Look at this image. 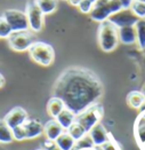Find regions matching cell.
<instances>
[{
    "instance_id": "6",
    "label": "cell",
    "mask_w": 145,
    "mask_h": 150,
    "mask_svg": "<svg viewBox=\"0 0 145 150\" xmlns=\"http://www.w3.org/2000/svg\"><path fill=\"white\" fill-rule=\"evenodd\" d=\"M7 41H8L9 48L14 52H26L34 42L33 35L30 30L13 32L7 39Z\"/></svg>"
},
{
    "instance_id": "33",
    "label": "cell",
    "mask_w": 145,
    "mask_h": 150,
    "mask_svg": "<svg viewBox=\"0 0 145 150\" xmlns=\"http://www.w3.org/2000/svg\"><path fill=\"white\" fill-rule=\"evenodd\" d=\"M47 150H61V149L57 147V146H56V144H54L51 148H49V149H47Z\"/></svg>"
},
{
    "instance_id": "31",
    "label": "cell",
    "mask_w": 145,
    "mask_h": 150,
    "mask_svg": "<svg viewBox=\"0 0 145 150\" xmlns=\"http://www.w3.org/2000/svg\"><path fill=\"white\" fill-rule=\"evenodd\" d=\"M5 84H6V79H5V77L0 74V88H2L5 86Z\"/></svg>"
},
{
    "instance_id": "28",
    "label": "cell",
    "mask_w": 145,
    "mask_h": 150,
    "mask_svg": "<svg viewBox=\"0 0 145 150\" xmlns=\"http://www.w3.org/2000/svg\"><path fill=\"white\" fill-rule=\"evenodd\" d=\"M101 148H102V150H118L117 147H115V144H114L113 142H111L110 140L108 142H105Z\"/></svg>"
},
{
    "instance_id": "2",
    "label": "cell",
    "mask_w": 145,
    "mask_h": 150,
    "mask_svg": "<svg viewBox=\"0 0 145 150\" xmlns=\"http://www.w3.org/2000/svg\"><path fill=\"white\" fill-rule=\"evenodd\" d=\"M98 45H99V48L105 53L113 52L119 45L118 28H115L110 21H104L99 24Z\"/></svg>"
},
{
    "instance_id": "1",
    "label": "cell",
    "mask_w": 145,
    "mask_h": 150,
    "mask_svg": "<svg viewBox=\"0 0 145 150\" xmlns=\"http://www.w3.org/2000/svg\"><path fill=\"white\" fill-rule=\"evenodd\" d=\"M103 93V84L96 74L79 67L64 70L53 87V96L61 99L75 116L98 102Z\"/></svg>"
},
{
    "instance_id": "29",
    "label": "cell",
    "mask_w": 145,
    "mask_h": 150,
    "mask_svg": "<svg viewBox=\"0 0 145 150\" xmlns=\"http://www.w3.org/2000/svg\"><path fill=\"white\" fill-rule=\"evenodd\" d=\"M133 1L134 0H120L121 5H122V8L123 9H129V7H130V5H132Z\"/></svg>"
},
{
    "instance_id": "11",
    "label": "cell",
    "mask_w": 145,
    "mask_h": 150,
    "mask_svg": "<svg viewBox=\"0 0 145 150\" xmlns=\"http://www.w3.org/2000/svg\"><path fill=\"white\" fill-rule=\"evenodd\" d=\"M22 126H23L25 134H26V140L36 139L44 133V124L37 119L29 118Z\"/></svg>"
},
{
    "instance_id": "24",
    "label": "cell",
    "mask_w": 145,
    "mask_h": 150,
    "mask_svg": "<svg viewBox=\"0 0 145 150\" xmlns=\"http://www.w3.org/2000/svg\"><path fill=\"white\" fill-rule=\"evenodd\" d=\"M129 9L133 12V14L139 20L145 18V4L139 0H134L129 7Z\"/></svg>"
},
{
    "instance_id": "12",
    "label": "cell",
    "mask_w": 145,
    "mask_h": 150,
    "mask_svg": "<svg viewBox=\"0 0 145 150\" xmlns=\"http://www.w3.org/2000/svg\"><path fill=\"white\" fill-rule=\"evenodd\" d=\"M89 138L92 139L93 141V144L97 146V147H102L105 142H108L110 140L109 133L106 132L105 127L102 125V124H98L96 125L89 133H88Z\"/></svg>"
},
{
    "instance_id": "36",
    "label": "cell",
    "mask_w": 145,
    "mask_h": 150,
    "mask_svg": "<svg viewBox=\"0 0 145 150\" xmlns=\"http://www.w3.org/2000/svg\"><path fill=\"white\" fill-rule=\"evenodd\" d=\"M139 1H142V2H144L145 4V0H139Z\"/></svg>"
},
{
    "instance_id": "7",
    "label": "cell",
    "mask_w": 145,
    "mask_h": 150,
    "mask_svg": "<svg viewBox=\"0 0 145 150\" xmlns=\"http://www.w3.org/2000/svg\"><path fill=\"white\" fill-rule=\"evenodd\" d=\"M26 17H27V22H29V30L31 32L38 33L42 30L44 28V14L40 11V8L38 7L34 0H30L26 5Z\"/></svg>"
},
{
    "instance_id": "25",
    "label": "cell",
    "mask_w": 145,
    "mask_h": 150,
    "mask_svg": "<svg viewBox=\"0 0 145 150\" xmlns=\"http://www.w3.org/2000/svg\"><path fill=\"white\" fill-rule=\"evenodd\" d=\"M12 33L13 31L9 24L7 23V21L2 16H0V38L1 39H8Z\"/></svg>"
},
{
    "instance_id": "19",
    "label": "cell",
    "mask_w": 145,
    "mask_h": 150,
    "mask_svg": "<svg viewBox=\"0 0 145 150\" xmlns=\"http://www.w3.org/2000/svg\"><path fill=\"white\" fill-rule=\"evenodd\" d=\"M135 138L141 147L145 144V118L141 115L135 123Z\"/></svg>"
},
{
    "instance_id": "4",
    "label": "cell",
    "mask_w": 145,
    "mask_h": 150,
    "mask_svg": "<svg viewBox=\"0 0 145 150\" xmlns=\"http://www.w3.org/2000/svg\"><path fill=\"white\" fill-rule=\"evenodd\" d=\"M122 8L120 0H97L94 4V7L89 16L95 22H104L108 21L112 14L120 12Z\"/></svg>"
},
{
    "instance_id": "34",
    "label": "cell",
    "mask_w": 145,
    "mask_h": 150,
    "mask_svg": "<svg viewBox=\"0 0 145 150\" xmlns=\"http://www.w3.org/2000/svg\"><path fill=\"white\" fill-rule=\"evenodd\" d=\"M141 92L143 93V95H144V98H145V83L143 84V86H142V89H141Z\"/></svg>"
},
{
    "instance_id": "32",
    "label": "cell",
    "mask_w": 145,
    "mask_h": 150,
    "mask_svg": "<svg viewBox=\"0 0 145 150\" xmlns=\"http://www.w3.org/2000/svg\"><path fill=\"white\" fill-rule=\"evenodd\" d=\"M87 150H102L101 147H97V146H94V147H92V148H89V149Z\"/></svg>"
},
{
    "instance_id": "9",
    "label": "cell",
    "mask_w": 145,
    "mask_h": 150,
    "mask_svg": "<svg viewBox=\"0 0 145 150\" xmlns=\"http://www.w3.org/2000/svg\"><path fill=\"white\" fill-rule=\"evenodd\" d=\"M139 18H137L130 9H121L120 12L112 14L109 17V20L115 28H127V26H135Z\"/></svg>"
},
{
    "instance_id": "30",
    "label": "cell",
    "mask_w": 145,
    "mask_h": 150,
    "mask_svg": "<svg viewBox=\"0 0 145 150\" xmlns=\"http://www.w3.org/2000/svg\"><path fill=\"white\" fill-rule=\"evenodd\" d=\"M71 6H75V7H78L79 6V4L81 2V0H66Z\"/></svg>"
},
{
    "instance_id": "5",
    "label": "cell",
    "mask_w": 145,
    "mask_h": 150,
    "mask_svg": "<svg viewBox=\"0 0 145 150\" xmlns=\"http://www.w3.org/2000/svg\"><path fill=\"white\" fill-rule=\"evenodd\" d=\"M30 57L42 67H49L55 60V52L51 45L44 41H34L27 50Z\"/></svg>"
},
{
    "instance_id": "35",
    "label": "cell",
    "mask_w": 145,
    "mask_h": 150,
    "mask_svg": "<svg viewBox=\"0 0 145 150\" xmlns=\"http://www.w3.org/2000/svg\"><path fill=\"white\" fill-rule=\"evenodd\" d=\"M89 1H92V2H93V4H95V2H96L97 0H89Z\"/></svg>"
},
{
    "instance_id": "10",
    "label": "cell",
    "mask_w": 145,
    "mask_h": 150,
    "mask_svg": "<svg viewBox=\"0 0 145 150\" xmlns=\"http://www.w3.org/2000/svg\"><path fill=\"white\" fill-rule=\"evenodd\" d=\"M27 119H29V115L21 107L13 108L12 110H9V112L6 113V116L4 118L5 123L8 125L9 128H12V129L15 128V127L22 126Z\"/></svg>"
},
{
    "instance_id": "16",
    "label": "cell",
    "mask_w": 145,
    "mask_h": 150,
    "mask_svg": "<svg viewBox=\"0 0 145 150\" xmlns=\"http://www.w3.org/2000/svg\"><path fill=\"white\" fill-rule=\"evenodd\" d=\"M64 109H65V105L61 99L54 98V96L49 99L48 103H47V113L53 119H55Z\"/></svg>"
},
{
    "instance_id": "21",
    "label": "cell",
    "mask_w": 145,
    "mask_h": 150,
    "mask_svg": "<svg viewBox=\"0 0 145 150\" xmlns=\"http://www.w3.org/2000/svg\"><path fill=\"white\" fill-rule=\"evenodd\" d=\"M14 141L13 138V131L8 125L5 123L4 119H0V143L8 144Z\"/></svg>"
},
{
    "instance_id": "26",
    "label": "cell",
    "mask_w": 145,
    "mask_h": 150,
    "mask_svg": "<svg viewBox=\"0 0 145 150\" xmlns=\"http://www.w3.org/2000/svg\"><path fill=\"white\" fill-rule=\"evenodd\" d=\"M13 138L16 141H24L26 140V134H25V131L23 128V126H18V127H15L13 128Z\"/></svg>"
},
{
    "instance_id": "15",
    "label": "cell",
    "mask_w": 145,
    "mask_h": 150,
    "mask_svg": "<svg viewBox=\"0 0 145 150\" xmlns=\"http://www.w3.org/2000/svg\"><path fill=\"white\" fill-rule=\"evenodd\" d=\"M127 104L136 110L142 109L145 105V98L141 91H132L127 95Z\"/></svg>"
},
{
    "instance_id": "18",
    "label": "cell",
    "mask_w": 145,
    "mask_h": 150,
    "mask_svg": "<svg viewBox=\"0 0 145 150\" xmlns=\"http://www.w3.org/2000/svg\"><path fill=\"white\" fill-rule=\"evenodd\" d=\"M136 31V45L139 50H145V18L138 20L135 24Z\"/></svg>"
},
{
    "instance_id": "8",
    "label": "cell",
    "mask_w": 145,
    "mask_h": 150,
    "mask_svg": "<svg viewBox=\"0 0 145 150\" xmlns=\"http://www.w3.org/2000/svg\"><path fill=\"white\" fill-rule=\"evenodd\" d=\"M2 17L7 21L13 32L29 30V22L24 12H21L18 9H7L4 12Z\"/></svg>"
},
{
    "instance_id": "22",
    "label": "cell",
    "mask_w": 145,
    "mask_h": 150,
    "mask_svg": "<svg viewBox=\"0 0 145 150\" xmlns=\"http://www.w3.org/2000/svg\"><path fill=\"white\" fill-rule=\"evenodd\" d=\"M44 15H49L57 8V0H34Z\"/></svg>"
},
{
    "instance_id": "20",
    "label": "cell",
    "mask_w": 145,
    "mask_h": 150,
    "mask_svg": "<svg viewBox=\"0 0 145 150\" xmlns=\"http://www.w3.org/2000/svg\"><path fill=\"white\" fill-rule=\"evenodd\" d=\"M55 144L60 148L61 150H73L74 146H75V141L73 138L65 131L63 134H61L55 141Z\"/></svg>"
},
{
    "instance_id": "13",
    "label": "cell",
    "mask_w": 145,
    "mask_h": 150,
    "mask_svg": "<svg viewBox=\"0 0 145 150\" xmlns=\"http://www.w3.org/2000/svg\"><path fill=\"white\" fill-rule=\"evenodd\" d=\"M64 132L65 131L62 128V126L57 123L56 119H50L44 125V134L46 135V139L53 142H55L57 138Z\"/></svg>"
},
{
    "instance_id": "27",
    "label": "cell",
    "mask_w": 145,
    "mask_h": 150,
    "mask_svg": "<svg viewBox=\"0 0 145 150\" xmlns=\"http://www.w3.org/2000/svg\"><path fill=\"white\" fill-rule=\"evenodd\" d=\"M93 7H94V4L92 1H89V0H81V2L78 6L79 11L81 13H84V14H90Z\"/></svg>"
},
{
    "instance_id": "3",
    "label": "cell",
    "mask_w": 145,
    "mask_h": 150,
    "mask_svg": "<svg viewBox=\"0 0 145 150\" xmlns=\"http://www.w3.org/2000/svg\"><path fill=\"white\" fill-rule=\"evenodd\" d=\"M104 116V109L101 103H94L90 107L85 109L82 112L75 116V123H78L88 134L94 127L101 124V120Z\"/></svg>"
},
{
    "instance_id": "37",
    "label": "cell",
    "mask_w": 145,
    "mask_h": 150,
    "mask_svg": "<svg viewBox=\"0 0 145 150\" xmlns=\"http://www.w3.org/2000/svg\"><path fill=\"white\" fill-rule=\"evenodd\" d=\"M37 150H44V149H37Z\"/></svg>"
},
{
    "instance_id": "17",
    "label": "cell",
    "mask_w": 145,
    "mask_h": 150,
    "mask_svg": "<svg viewBox=\"0 0 145 150\" xmlns=\"http://www.w3.org/2000/svg\"><path fill=\"white\" fill-rule=\"evenodd\" d=\"M55 119L57 120V123L62 126V128L64 131H68L70 128V126L72 125L74 123V120H75V115L72 111H70L69 109L65 108Z\"/></svg>"
},
{
    "instance_id": "23",
    "label": "cell",
    "mask_w": 145,
    "mask_h": 150,
    "mask_svg": "<svg viewBox=\"0 0 145 150\" xmlns=\"http://www.w3.org/2000/svg\"><path fill=\"white\" fill-rule=\"evenodd\" d=\"M71 137L73 138V140L77 142V141H79V140H81L82 138H85L86 135H87V133H86V131L81 127V126L79 125L78 123H73L72 125L70 126V128L66 131Z\"/></svg>"
},
{
    "instance_id": "14",
    "label": "cell",
    "mask_w": 145,
    "mask_h": 150,
    "mask_svg": "<svg viewBox=\"0 0 145 150\" xmlns=\"http://www.w3.org/2000/svg\"><path fill=\"white\" fill-rule=\"evenodd\" d=\"M118 36H119V42L123 45H134L136 44V31L135 26H127L118 29Z\"/></svg>"
}]
</instances>
